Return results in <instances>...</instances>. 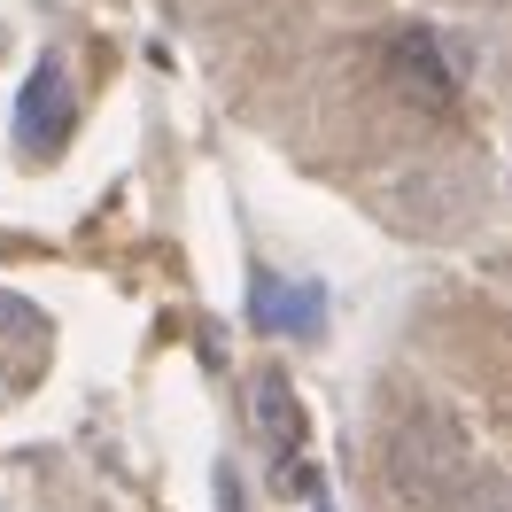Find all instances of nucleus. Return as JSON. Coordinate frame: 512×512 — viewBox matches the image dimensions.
Here are the masks:
<instances>
[{
	"label": "nucleus",
	"mask_w": 512,
	"mask_h": 512,
	"mask_svg": "<svg viewBox=\"0 0 512 512\" xmlns=\"http://www.w3.org/2000/svg\"><path fill=\"white\" fill-rule=\"evenodd\" d=\"M249 427L264 435V450L288 466L303 443V396L288 388V373H249Z\"/></svg>",
	"instance_id": "7ed1b4c3"
},
{
	"label": "nucleus",
	"mask_w": 512,
	"mask_h": 512,
	"mask_svg": "<svg viewBox=\"0 0 512 512\" xmlns=\"http://www.w3.org/2000/svg\"><path fill=\"white\" fill-rule=\"evenodd\" d=\"M450 512H512V481L505 474H466V489L450 497Z\"/></svg>",
	"instance_id": "423d86ee"
},
{
	"label": "nucleus",
	"mask_w": 512,
	"mask_h": 512,
	"mask_svg": "<svg viewBox=\"0 0 512 512\" xmlns=\"http://www.w3.org/2000/svg\"><path fill=\"white\" fill-rule=\"evenodd\" d=\"M388 70H396V86H404L419 109H450V63H443V47L427 32L396 39V47H388Z\"/></svg>",
	"instance_id": "20e7f679"
},
{
	"label": "nucleus",
	"mask_w": 512,
	"mask_h": 512,
	"mask_svg": "<svg viewBox=\"0 0 512 512\" xmlns=\"http://www.w3.org/2000/svg\"><path fill=\"white\" fill-rule=\"evenodd\" d=\"M388 474H396V489H404L412 505H435V497H450V489H466L458 435H450L443 419H412V427L396 435V450H388Z\"/></svg>",
	"instance_id": "f257e3e1"
},
{
	"label": "nucleus",
	"mask_w": 512,
	"mask_h": 512,
	"mask_svg": "<svg viewBox=\"0 0 512 512\" xmlns=\"http://www.w3.org/2000/svg\"><path fill=\"white\" fill-rule=\"evenodd\" d=\"M63 140H70V78H63V63L47 55V63L24 78V101H16V148L32 163H47Z\"/></svg>",
	"instance_id": "f03ea898"
},
{
	"label": "nucleus",
	"mask_w": 512,
	"mask_h": 512,
	"mask_svg": "<svg viewBox=\"0 0 512 512\" xmlns=\"http://www.w3.org/2000/svg\"><path fill=\"white\" fill-rule=\"evenodd\" d=\"M319 288H280L272 272H256V326H272V334H319Z\"/></svg>",
	"instance_id": "39448f33"
}]
</instances>
